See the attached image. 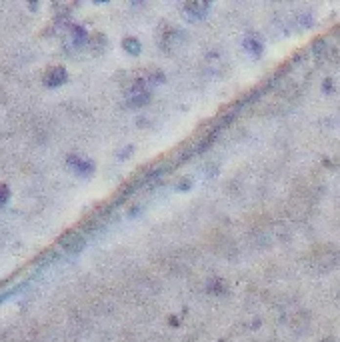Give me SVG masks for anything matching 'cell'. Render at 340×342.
<instances>
[{
    "label": "cell",
    "instance_id": "2",
    "mask_svg": "<svg viewBox=\"0 0 340 342\" xmlns=\"http://www.w3.org/2000/svg\"><path fill=\"white\" fill-rule=\"evenodd\" d=\"M60 78H64V70L62 68H52L50 72H48V76H46V84H58V82H62Z\"/></svg>",
    "mask_w": 340,
    "mask_h": 342
},
{
    "label": "cell",
    "instance_id": "1",
    "mask_svg": "<svg viewBox=\"0 0 340 342\" xmlns=\"http://www.w3.org/2000/svg\"><path fill=\"white\" fill-rule=\"evenodd\" d=\"M70 240H72V242H68V240H62V246H64L68 252H78V250L84 246V240H82L80 236H72Z\"/></svg>",
    "mask_w": 340,
    "mask_h": 342
},
{
    "label": "cell",
    "instance_id": "3",
    "mask_svg": "<svg viewBox=\"0 0 340 342\" xmlns=\"http://www.w3.org/2000/svg\"><path fill=\"white\" fill-rule=\"evenodd\" d=\"M6 198H8V192H6V188H4V186H0V204H2Z\"/></svg>",
    "mask_w": 340,
    "mask_h": 342
}]
</instances>
